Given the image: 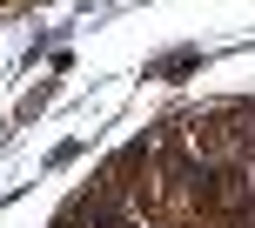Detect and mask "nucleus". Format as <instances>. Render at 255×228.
<instances>
[{
	"mask_svg": "<svg viewBox=\"0 0 255 228\" xmlns=\"http://www.w3.org/2000/svg\"><path fill=\"white\" fill-rule=\"evenodd\" d=\"M188 67H202V47H181V54H168V61L154 67V74H161V81H188Z\"/></svg>",
	"mask_w": 255,
	"mask_h": 228,
	"instance_id": "nucleus-1",
	"label": "nucleus"
}]
</instances>
